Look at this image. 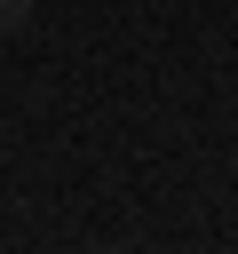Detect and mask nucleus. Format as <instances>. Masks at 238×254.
<instances>
[{
	"mask_svg": "<svg viewBox=\"0 0 238 254\" xmlns=\"http://www.w3.org/2000/svg\"><path fill=\"white\" fill-rule=\"evenodd\" d=\"M24 16H32V0H0V32H16Z\"/></svg>",
	"mask_w": 238,
	"mask_h": 254,
	"instance_id": "1",
	"label": "nucleus"
}]
</instances>
